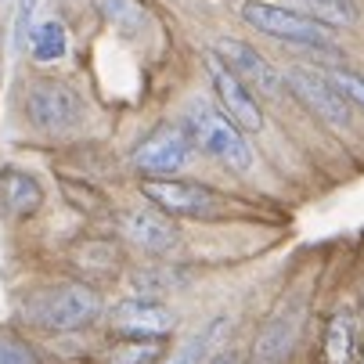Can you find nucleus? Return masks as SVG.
Returning a JSON list of instances; mask_svg holds the SVG:
<instances>
[{
  "mask_svg": "<svg viewBox=\"0 0 364 364\" xmlns=\"http://www.w3.org/2000/svg\"><path fill=\"white\" fill-rule=\"evenodd\" d=\"M181 123L188 127L195 148L202 155H210L213 163L235 170V173H245L252 166V148L245 141V134L213 105V101H205V97H188V105H184V116Z\"/></svg>",
  "mask_w": 364,
  "mask_h": 364,
  "instance_id": "f257e3e1",
  "label": "nucleus"
},
{
  "mask_svg": "<svg viewBox=\"0 0 364 364\" xmlns=\"http://www.w3.org/2000/svg\"><path fill=\"white\" fill-rule=\"evenodd\" d=\"M101 292L87 282H58L26 303V318L43 332H83L101 318Z\"/></svg>",
  "mask_w": 364,
  "mask_h": 364,
  "instance_id": "f03ea898",
  "label": "nucleus"
},
{
  "mask_svg": "<svg viewBox=\"0 0 364 364\" xmlns=\"http://www.w3.org/2000/svg\"><path fill=\"white\" fill-rule=\"evenodd\" d=\"M238 15L245 18V26H252L256 33H267L282 43L303 47V50H318V55H343L332 40V29L314 22L310 15L289 8V4H274V0H242Z\"/></svg>",
  "mask_w": 364,
  "mask_h": 364,
  "instance_id": "7ed1b4c3",
  "label": "nucleus"
},
{
  "mask_svg": "<svg viewBox=\"0 0 364 364\" xmlns=\"http://www.w3.org/2000/svg\"><path fill=\"white\" fill-rule=\"evenodd\" d=\"M22 109H26L29 127L40 130V134H50V137H65L87 119L83 94L65 80H36V83H29Z\"/></svg>",
  "mask_w": 364,
  "mask_h": 364,
  "instance_id": "20e7f679",
  "label": "nucleus"
},
{
  "mask_svg": "<svg viewBox=\"0 0 364 364\" xmlns=\"http://www.w3.org/2000/svg\"><path fill=\"white\" fill-rule=\"evenodd\" d=\"M195 155V141L184 123H159L151 134H144L130 155V166L144 181H166L181 173Z\"/></svg>",
  "mask_w": 364,
  "mask_h": 364,
  "instance_id": "39448f33",
  "label": "nucleus"
},
{
  "mask_svg": "<svg viewBox=\"0 0 364 364\" xmlns=\"http://www.w3.org/2000/svg\"><path fill=\"white\" fill-rule=\"evenodd\" d=\"M141 195L148 205L163 210L173 220H220L224 217V198L195 181H141Z\"/></svg>",
  "mask_w": 364,
  "mask_h": 364,
  "instance_id": "423d86ee",
  "label": "nucleus"
},
{
  "mask_svg": "<svg viewBox=\"0 0 364 364\" xmlns=\"http://www.w3.org/2000/svg\"><path fill=\"white\" fill-rule=\"evenodd\" d=\"M285 87H289L321 123H328L332 130H350V127H353V105L343 97V90L328 80V73L310 69V65H296V69L285 73Z\"/></svg>",
  "mask_w": 364,
  "mask_h": 364,
  "instance_id": "0eeeda50",
  "label": "nucleus"
},
{
  "mask_svg": "<svg viewBox=\"0 0 364 364\" xmlns=\"http://www.w3.org/2000/svg\"><path fill=\"white\" fill-rule=\"evenodd\" d=\"M202 65H205V76H210V83H213L217 109H220L242 134H259V130H264V109H259L256 94L213 55V50L202 58Z\"/></svg>",
  "mask_w": 364,
  "mask_h": 364,
  "instance_id": "6e6552de",
  "label": "nucleus"
},
{
  "mask_svg": "<svg viewBox=\"0 0 364 364\" xmlns=\"http://www.w3.org/2000/svg\"><path fill=\"white\" fill-rule=\"evenodd\" d=\"M213 55L252 90V94H264V97H278L285 90V76L259 55V50L245 40H235V36H220L213 43Z\"/></svg>",
  "mask_w": 364,
  "mask_h": 364,
  "instance_id": "1a4fd4ad",
  "label": "nucleus"
},
{
  "mask_svg": "<svg viewBox=\"0 0 364 364\" xmlns=\"http://www.w3.org/2000/svg\"><path fill=\"white\" fill-rule=\"evenodd\" d=\"M109 325L119 336H127V339H166L177 328V314L163 299L130 296V299H123V303L112 306Z\"/></svg>",
  "mask_w": 364,
  "mask_h": 364,
  "instance_id": "9d476101",
  "label": "nucleus"
},
{
  "mask_svg": "<svg viewBox=\"0 0 364 364\" xmlns=\"http://www.w3.org/2000/svg\"><path fill=\"white\" fill-rule=\"evenodd\" d=\"M119 231L130 245H137L148 256H166L181 242V228L173 217H166L155 205H137V210L119 213Z\"/></svg>",
  "mask_w": 364,
  "mask_h": 364,
  "instance_id": "9b49d317",
  "label": "nucleus"
},
{
  "mask_svg": "<svg viewBox=\"0 0 364 364\" xmlns=\"http://www.w3.org/2000/svg\"><path fill=\"white\" fill-rule=\"evenodd\" d=\"M0 202H4V210L11 217H33L43 205V184L33 173L8 166L0 173Z\"/></svg>",
  "mask_w": 364,
  "mask_h": 364,
  "instance_id": "f8f14e48",
  "label": "nucleus"
},
{
  "mask_svg": "<svg viewBox=\"0 0 364 364\" xmlns=\"http://www.w3.org/2000/svg\"><path fill=\"white\" fill-rule=\"evenodd\" d=\"M296 336H299V321L292 314L271 318L264 328H259L256 343H252V364H282L292 353Z\"/></svg>",
  "mask_w": 364,
  "mask_h": 364,
  "instance_id": "ddd939ff",
  "label": "nucleus"
},
{
  "mask_svg": "<svg viewBox=\"0 0 364 364\" xmlns=\"http://www.w3.org/2000/svg\"><path fill=\"white\" fill-rule=\"evenodd\" d=\"M26 50L33 55V62L40 65H50V62H58L65 58V50H69V33L58 18H47V22H36L29 40H26Z\"/></svg>",
  "mask_w": 364,
  "mask_h": 364,
  "instance_id": "4468645a",
  "label": "nucleus"
},
{
  "mask_svg": "<svg viewBox=\"0 0 364 364\" xmlns=\"http://www.w3.org/2000/svg\"><path fill=\"white\" fill-rule=\"evenodd\" d=\"M325 360L328 364H353L357 360V336H353V321L346 314H332L325 325Z\"/></svg>",
  "mask_w": 364,
  "mask_h": 364,
  "instance_id": "2eb2a0df",
  "label": "nucleus"
},
{
  "mask_svg": "<svg viewBox=\"0 0 364 364\" xmlns=\"http://www.w3.org/2000/svg\"><path fill=\"white\" fill-rule=\"evenodd\" d=\"M94 8L119 33H141L148 26V11H144L141 0H94Z\"/></svg>",
  "mask_w": 364,
  "mask_h": 364,
  "instance_id": "dca6fc26",
  "label": "nucleus"
},
{
  "mask_svg": "<svg viewBox=\"0 0 364 364\" xmlns=\"http://www.w3.org/2000/svg\"><path fill=\"white\" fill-rule=\"evenodd\" d=\"M296 11H303V15H310L314 22H321V26H328V29H343V26H353L357 22V4L353 0H296Z\"/></svg>",
  "mask_w": 364,
  "mask_h": 364,
  "instance_id": "f3484780",
  "label": "nucleus"
},
{
  "mask_svg": "<svg viewBox=\"0 0 364 364\" xmlns=\"http://www.w3.org/2000/svg\"><path fill=\"white\" fill-rule=\"evenodd\" d=\"M224 332H228V321L224 318H217L213 325H205L177 357H170V360H163V364H205V360H210L213 357V346L224 339Z\"/></svg>",
  "mask_w": 364,
  "mask_h": 364,
  "instance_id": "a211bd4d",
  "label": "nucleus"
},
{
  "mask_svg": "<svg viewBox=\"0 0 364 364\" xmlns=\"http://www.w3.org/2000/svg\"><path fill=\"white\" fill-rule=\"evenodd\" d=\"M163 360V339H123L109 350V364H155Z\"/></svg>",
  "mask_w": 364,
  "mask_h": 364,
  "instance_id": "6ab92c4d",
  "label": "nucleus"
},
{
  "mask_svg": "<svg viewBox=\"0 0 364 364\" xmlns=\"http://www.w3.org/2000/svg\"><path fill=\"white\" fill-rule=\"evenodd\" d=\"M0 364H40V350L11 325H0Z\"/></svg>",
  "mask_w": 364,
  "mask_h": 364,
  "instance_id": "aec40b11",
  "label": "nucleus"
},
{
  "mask_svg": "<svg viewBox=\"0 0 364 364\" xmlns=\"http://www.w3.org/2000/svg\"><path fill=\"white\" fill-rule=\"evenodd\" d=\"M328 80L343 90V97L350 101V105L364 109V73L346 69V65H336V69H328Z\"/></svg>",
  "mask_w": 364,
  "mask_h": 364,
  "instance_id": "412c9836",
  "label": "nucleus"
},
{
  "mask_svg": "<svg viewBox=\"0 0 364 364\" xmlns=\"http://www.w3.org/2000/svg\"><path fill=\"white\" fill-rule=\"evenodd\" d=\"M36 4H40V0H18V8H15V33H11L15 50H26V40H29V33H33Z\"/></svg>",
  "mask_w": 364,
  "mask_h": 364,
  "instance_id": "4be33fe9",
  "label": "nucleus"
},
{
  "mask_svg": "<svg viewBox=\"0 0 364 364\" xmlns=\"http://www.w3.org/2000/svg\"><path fill=\"white\" fill-rule=\"evenodd\" d=\"M205 364H238V357L224 350V353H213V357H210V360H205Z\"/></svg>",
  "mask_w": 364,
  "mask_h": 364,
  "instance_id": "5701e85b",
  "label": "nucleus"
},
{
  "mask_svg": "<svg viewBox=\"0 0 364 364\" xmlns=\"http://www.w3.org/2000/svg\"><path fill=\"white\" fill-rule=\"evenodd\" d=\"M357 364H364V350H357Z\"/></svg>",
  "mask_w": 364,
  "mask_h": 364,
  "instance_id": "b1692460",
  "label": "nucleus"
}]
</instances>
